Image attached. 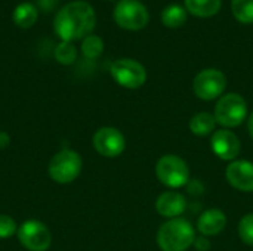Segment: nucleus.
I'll return each instance as SVG.
<instances>
[{"label":"nucleus","mask_w":253,"mask_h":251,"mask_svg":"<svg viewBox=\"0 0 253 251\" xmlns=\"http://www.w3.org/2000/svg\"><path fill=\"white\" fill-rule=\"evenodd\" d=\"M239 237L245 244L253 246V213L245 215L239 222Z\"/></svg>","instance_id":"22"},{"label":"nucleus","mask_w":253,"mask_h":251,"mask_svg":"<svg viewBox=\"0 0 253 251\" xmlns=\"http://www.w3.org/2000/svg\"><path fill=\"white\" fill-rule=\"evenodd\" d=\"M13 22L21 28H30L37 21V9L31 3H19L12 12Z\"/></svg>","instance_id":"18"},{"label":"nucleus","mask_w":253,"mask_h":251,"mask_svg":"<svg viewBox=\"0 0 253 251\" xmlns=\"http://www.w3.org/2000/svg\"><path fill=\"white\" fill-rule=\"evenodd\" d=\"M82 52L89 59H95V58L101 56L102 52H104V41H102V38L99 36L89 34L82 41Z\"/></svg>","instance_id":"20"},{"label":"nucleus","mask_w":253,"mask_h":251,"mask_svg":"<svg viewBox=\"0 0 253 251\" xmlns=\"http://www.w3.org/2000/svg\"><path fill=\"white\" fill-rule=\"evenodd\" d=\"M82 167L83 161L79 152L65 148L52 157L49 163V176L53 182L67 185L79 178Z\"/></svg>","instance_id":"4"},{"label":"nucleus","mask_w":253,"mask_h":251,"mask_svg":"<svg viewBox=\"0 0 253 251\" xmlns=\"http://www.w3.org/2000/svg\"><path fill=\"white\" fill-rule=\"evenodd\" d=\"M231 10L239 22H253V0H231Z\"/></svg>","instance_id":"19"},{"label":"nucleus","mask_w":253,"mask_h":251,"mask_svg":"<svg viewBox=\"0 0 253 251\" xmlns=\"http://www.w3.org/2000/svg\"><path fill=\"white\" fill-rule=\"evenodd\" d=\"M55 59L62 65H71L77 59V49L71 41H61L55 47Z\"/></svg>","instance_id":"21"},{"label":"nucleus","mask_w":253,"mask_h":251,"mask_svg":"<svg viewBox=\"0 0 253 251\" xmlns=\"http://www.w3.org/2000/svg\"><path fill=\"white\" fill-rule=\"evenodd\" d=\"M187 21V9L178 3H170L162 10V22L168 28H179Z\"/></svg>","instance_id":"16"},{"label":"nucleus","mask_w":253,"mask_h":251,"mask_svg":"<svg viewBox=\"0 0 253 251\" xmlns=\"http://www.w3.org/2000/svg\"><path fill=\"white\" fill-rule=\"evenodd\" d=\"M96 24L93 7L83 0H76L64 7L55 16L53 30L62 41H74L87 37Z\"/></svg>","instance_id":"1"},{"label":"nucleus","mask_w":253,"mask_h":251,"mask_svg":"<svg viewBox=\"0 0 253 251\" xmlns=\"http://www.w3.org/2000/svg\"><path fill=\"white\" fill-rule=\"evenodd\" d=\"M248 130H249V135H251V138L253 139V112L251 114V117H249V121H248Z\"/></svg>","instance_id":"26"},{"label":"nucleus","mask_w":253,"mask_h":251,"mask_svg":"<svg viewBox=\"0 0 253 251\" xmlns=\"http://www.w3.org/2000/svg\"><path fill=\"white\" fill-rule=\"evenodd\" d=\"M211 145L213 154L224 161H234L242 152L240 139L230 129H221L213 132Z\"/></svg>","instance_id":"11"},{"label":"nucleus","mask_w":253,"mask_h":251,"mask_svg":"<svg viewBox=\"0 0 253 251\" xmlns=\"http://www.w3.org/2000/svg\"><path fill=\"white\" fill-rule=\"evenodd\" d=\"M16 232H18L16 222L7 215H0V240H7Z\"/></svg>","instance_id":"23"},{"label":"nucleus","mask_w":253,"mask_h":251,"mask_svg":"<svg viewBox=\"0 0 253 251\" xmlns=\"http://www.w3.org/2000/svg\"><path fill=\"white\" fill-rule=\"evenodd\" d=\"M95 151L105 158H116L123 154L126 148V139L123 133L116 127H101L92 138Z\"/></svg>","instance_id":"10"},{"label":"nucleus","mask_w":253,"mask_h":251,"mask_svg":"<svg viewBox=\"0 0 253 251\" xmlns=\"http://www.w3.org/2000/svg\"><path fill=\"white\" fill-rule=\"evenodd\" d=\"M156 176L165 186L178 189L188 183L190 169L185 160H182L181 157L166 154L162 158H159L156 164Z\"/></svg>","instance_id":"5"},{"label":"nucleus","mask_w":253,"mask_h":251,"mask_svg":"<svg viewBox=\"0 0 253 251\" xmlns=\"http://www.w3.org/2000/svg\"><path fill=\"white\" fill-rule=\"evenodd\" d=\"M196 231L193 225L184 219H169L157 232V244L162 251H187L196 241Z\"/></svg>","instance_id":"2"},{"label":"nucleus","mask_w":253,"mask_h":251,"mask_svg":"<svg viewBox=\"0 0 253 251\" xmlns=\"http://www.w3.org/2000/svg\"><path fill=\"white\" fill-rule=\"evenodd\" d=\"M187 209V200L181 192L166 191L156 200V210L160 216L168 219L179 217Z\"/></svg>","instance_id":"13"},{"label":"nucleus","mask_w":253,"mask_h":251,"mask_svg":"<svg viewBox=\"0 0 253 251\" xmlns=\"http://www.w3.org/2000/svg\"><path fill=\"white\" fill-rule=\"evenodd\" d=\"M113 18L120 28L139 31L148 24L150 13L139 0H120L114 7Z\"/></svg>","instance_id":"6"},{"label":"nucleus","mask_w":253,"mask_h":251,"mask_svg":"<svg viewBox=\"0 0 253 251\" xmlns=\"http://www.w3.org/2000/svg\"><path fill=\"white\" fill-rule=\"evenodd\" d=\"M227 87V78L222 71L206 68L193 80V92L202 101H213L221 98Z\"/></svg>","instance_id":"8"},{"label":"nucleus","mask_w":253,"mask_h":251,"mask_svg":"<svg viewBox=\"0 0 253 251\" xmlns=\"http://www.w3.org/2000/svg\"><path fill=\"white\" fill-rule=\"evenodd\" d=\"M114 81L125 89H139L147 81V70L135 59H117L110 67Z\"/></svg>","instance_id":"7"},{"label":"nucleus","mask_w":253,"mask_h":251,"mask_svg":"<svg viewBox=\"0 0 253 251\" xmlns=\"http://www.w3.org/2000/svg\"><path fill=\"white\" fill-rule=\"evenodd\" d=\"M227 182L242 191L253 192V163L248 160H234L228 164L225 170Z\"/></svg>","instance_id":"12"},{"label":"nucleus","mask_w":253,"mask_h":251,"mask_svg":"<svg viewBox=\"0 0 253 251\" xmlns=\"http://www.w3.org/2000/svg\"><path fill=\"white\" fill-rule=\"evenodd\" d=\"M227 226V216L219 209H209L202 213L197 220V231L203 237H213L221 234Z\"/></svg>","instance_id":"14"},{"label":"nucleus","mask_w":253,"mask_h":251,"mask_svg":"<svg viewBox=\"0 0 253 251\" xmlns=\"http://www.w3.org/2000/svg\"><path fill=\"white\" fill-rule=\"evenodd\" d=\"M18 240L28 251H47L52 244L49 228L39 220H25L18 226Z\"/></svg>","instance_id":"9"},{"label":"nucleus","mask_w":253,"mask_h":251,"mask_svg":"<svg viewBox=\"0 0 253 251\" xmlns=\"http://www.w3.org/2000/svg\"><path fill=\"white\" fill-rule=\"evenodd\" d=\"M9 143H10V138H9V135H7V133H4V132H0V149L7 148V146H9Z\"/></svg>","instance_id":"25"},{"label":"nucleus","mask_w":253,"mask_h":251,"mask_svg":"<svg viewBox=\"0 0 253 251\" xmlns=\"http://www.w3.org/2000/svg\"><path fill=\"white\" fill-rule=\"evenodd\" d=\"M194 247H196V250L197 251H209L211 250V247H212V244H211L209 238H206V237H199V238H196V241H194Z\"/></svg>","instance_id":"24"},{"label":"nucleus","mask_w":253,"mask_h":251,"mask_svg":"<svg viewBox=\"0 0 253 251\" xmlns=\"http://www.w3.org/2000/svg\"><path fill=\"white\" fill-rule=\"evenodd\" d=\"M108 1H114V0H108Z\"/></svg>","instance_id":"27"},{"label":"nucleus","mask_w":253,"mask_h":251,"mask_svg":"<svg viewBox=\"0 0 253 251\" xmlns=\"http://www.w3.org/2000/svg\"><path fill=\"white\" fill-rule=\"evenodd\" d=\"M187 12L199 18H211L221 10L222 0H185Z\"/></svg>","instance_id":"15"},{"label":"nucleus","mask_w":253,"mask_h":251,"mask_svg":"<svg viewBox=\"0 0 253 251\" xmlns=\"http://www.w3.org/2000/svg\"><path fill=\"white\" fill-rule=\"evenodd\" d=\"M248 115V104L239 93H227L221 96L215 105L213 117L218 124L225 129L239 127Z\"/></svg>","instance_id":"3"},{"label":"nucleus","mask_w":253,"mask_h":251,"mask_svg":"<svg viewBox=\"0 0 253 251\" xmlns=\"http://www.w3.org/2000/svg\"><path fill=\"white\" fill-rule=\"evenodd\" d=\"M190 130L196 136H208L212 132H215L216 127V120L213 114L209 112H199L191 117L190 120Z\"/></svg>","instance_id":"17"}]
</instances>
